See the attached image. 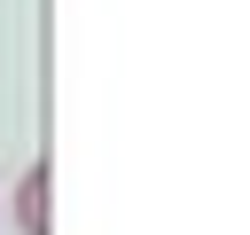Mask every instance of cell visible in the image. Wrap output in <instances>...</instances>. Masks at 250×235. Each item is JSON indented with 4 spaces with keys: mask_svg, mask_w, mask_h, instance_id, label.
I'll return each instance as SVG.
<instances>
[{
    "mask_svg": "<svg viewBox=\"0 0 250 235\" xmlns=\"http://www.w3.org/2000/svg\"><path fill=\"white\" fill-rule=\"evenodd\" d=\"M0 227H8V212H0Z\"/></svg>",
    "mask_w": 250,
    "mask_h": 235,
    "instance_id": "7a4b0ae2",
    "label": "cell"
},
{
    "mask_svg": "<svg viewBox=\"0 0 250 235\" xmlns=\"http://www.w3.org/2000/svg\"><path fill=\"white\" fill-rule=\"evenodd\" d=\"M0 212H8V227H16V235H55V227H47V164H23V180L8 188V204H0Z\"/></svg>",
    "mask_w": 250,
    "mask_h": 235,
    "instance_id": "6da1fadb",
    "label": "cell"
}]
</instances>
